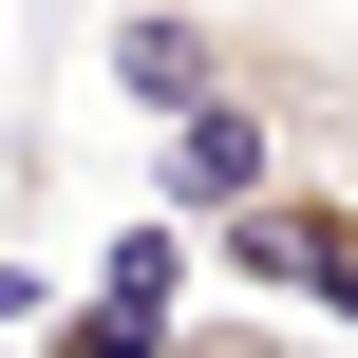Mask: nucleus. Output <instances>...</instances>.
I'll use <instances>...</instances> for the list:
<instances>
[{
  "mask_svg": "<svg viewBox=\"0 0 358 358\" xmlns=\"http://www.w3.org/2000/svg\"><path fill=\"white\" fill-rule=\"evenodd\" d=\"M189 264H208V227H189V208L113 227V245H94V283H76V302H38V358H170V340H189Z\"/></svg>",
  "mask_w": 358,
  "mask_h": 358,
  "instance_id": "f257e3e1",
  "label": "nucleus"
},
{
  "mask_svg": "<svg viewBox=\"0 0 358 358\" xmlns=\"http://www.w3.org/2000/svg\"><path fill=\"white\" fill-rule=\"evenodd\" d=\"M302 132H283V94H189V113H151V208H189V227H227L264 170H283Z\"/></svg>",
  "mask_w": 358,
  "mask_h": 358,
  "instance_id": "f03ea898",
  "label": "nucleus"
},
{
  "mask_svg": "<svg viewBox=\"0 0 358 358\" xmlns=\"http://www.w3.org/2000/svg\"><path fill=\"white\" fill-rule=\"evenodd\" d=\"M170 358H358V340H340V321H321V340H283V302H245V321H189Z\"/></svg>",
  "mask_w": 358,
  "mask_h": 358,
  "instance_id": "7ed1b4c3",
  "label": "nucleus"
}]
</instances>
